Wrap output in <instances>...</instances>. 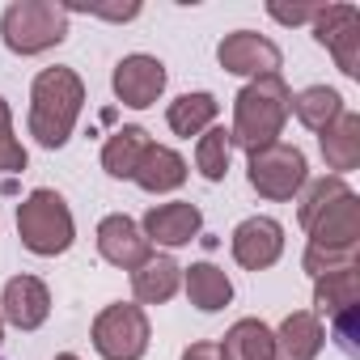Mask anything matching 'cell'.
I'll list each match as a JSON object with an SVG mask.
<instances>
[{
    "label": "cell",
    "instance_id": "6da1fadb",
    "mask_svg": "<svg viewBox=\"0 0 360 360\" xmlns=\"http://www.w3.org/2000/svg\"><path fill=\"white\" fill-rule=\"evenodd\" d=\"M85 106V81L72 68H43L30 85L26 127L43 148H64Z\"/></svg>",
    "mask_w": 360,
    "mask_h": 360
},
{
    "label": "cell",
    "instance_id": "7a4b0ae2",
    "mask_svg": "<svg viewBox=\"0 0 360 360\" xmlns=\"http://www.w3.org/2000/svg\"><path fill=\"white\" fill-rule=\"evenodd\" d=\"M288 106H292V89L280 72L242 85V94L233 98V127H229L233 148H246V157H250L267 144H280Z\"/></svg>",
    "mask_w": 360,
    "mask_h": 360
},
{
    "label": "cell",
    "instance_id": "3957f363",
    "mask_svg": "<svg viewBox=\"0 0 360 360\" xmlns=\"http://www.w3.org/2000/svg\"><path fill=\"white\" fill-rule=\"evenodd\" d=\"M18 238L30 255L39 259H56L64 250H72L77 242V221H72V208L64 204L60 191L51 187H39L30 191L22 204H18Z\"/></svg>",
    "mask_w": 360,
    "mask_h": 360
},
{
    "label": "cell",
    "instance_id": "277c9868",
    "mask_svg": "<svg viewBox=\"0 0 360 360\" xmlns=\"http://www.w3.org/2000/svg\"><path fill=\"white\" fill-rule=\"evenodd\" d=\"M0 39L13 56H43L68 39V9L56 0H13L0 13Z\"/></svg>",
    "mask_w": 360,
    "mask_h": 360
},
{
    "label": "cell",
    "instance_id": "5b68a950",
    "mask_svg": "<svg viewBox=\"0 0 360 360\" xmlns=\"http://www.w3.org/2000/svg\"><path fill=\"white\" fill-rule=\"evenodd\" d=\"M246 178L263 200L284 204V200H297L301 187L309 183V165H305V153L297 144H267V148L250 153Z\"/></svg>",
    "mask_w": 360,
    "mask_h": 360
},
{
    "label": "cell",
    "instance_id": "8992f818",
    "mask_svg": "<svg viewBox=\"0 0 360 360\" xmlns=\"http://www.w3.org/2000/svg\"><path fill=\"white\" fill-rule=\"evenodd\" d=\"M148 314L131 301H115L94 318V352L102 360H140L148 352Z\"/></svg>",
    "mask_w": 360,
    "mask_h": 360
},
{
    "label": "cell",
    "instance_id": "52a82bcc",
    "mask_svg": "<svg viewBox=\"0 0 360 360\" xmlns=\"http://www.w3.org/2000/svg\"><path fill=\"white\" fill-rule=\"evenodd\" d=\"M314 39L335 56L343 77H360V9L356 5H322L314 18Z\"/></svg>",
    "mask_w": 360,
    "mask_h": 360
},
{
    "label": "cell",
    "instance_id": "ba28073f",
    "mask_svg": "<svg viewBox=\"0 0 360 360\" xmlns=\"http://www.w3.org/2000/svg\"><path fill=\"white\" fill-rule=\"evenodd\" d=\"M217 60H221L225 72H233V77H250V81H259V77H276L280 64H284L280 47H276L267 34H255V30H233V34H225L221 47H217Z\"/></svg>",
    "mask_w": 360,
    "mask_h": 360
},
{
    "label": "cell",
    "instance_id": "9c48e42d",
    "mask_svg": "<svg viewBox=\"0 0 360 360\" xmlns=\"http://www.w3.org/2000/svg\"><path fill=\"white\" fill-rule=\"evenodd\" d=\"M110 89H115V98H119L123 106L148 110V106L165 94V64H161L157 56H144V51L123 56V60L115 64V72H110Z\"/></svg>",
    "mask_w": 360,
    "mask_h": 360
},
{
    "label": "cell",
    "instance_id": "30bf717a",
    "mask_svg": "<svg viewBox=\"0 0 360 360\" xmlns=\"http://www.w3.org/2000/svg\"><path fill=\"white\" fill-rule=\"evenodd\" d=\"M229 246H233L238 267H246V271H267V267L280 263V255H284V225L271 221V217H246V221L233 229Z\"/></svg>",
    "mask_w": 360,
    "mask_h": 360
},
{
    "label": "cell",
    "instance_id": "8fae6325",
    "mask_svg": "<svg viewBox=\"0 0 360 360\" xmlns=\"http://www.w3.org/2000/svg\"><path fill=\"white\" fill-rule=\"evenodd\" d=\"M98 255L119 271H136L153 255V242L144 238V229L131 217L115 212V217H102V225H98Z\"/></svg>",
    "mask_w": 360,
    "mask_h": 360
},
{
    "label": "cell",
    "instance_id": "7c38bea8",
    "mask_svg": "<svg viewBox=\"0 0 360 360\" xmlns=\"http://www.w3.org/2000/svg\"><path fill=\"white\" fill-rule=\"evenodd\" d=\"M140 229H144V238H148V242L178 250V246H191V242L200 238V229H204V212H200L195 204H187V200L157 204V208H148V212H144Z\"/></svg>",
    "mask_w": 360,
    "mask_h": 360
},
{
    "label": "cell",
    "instance_id": "4fadbf2b",
    "mask_svg": "<svg viewBox=\"0 0 360 360\" xmlns=\"http://www.w3.org/2000/svg\"><path fill=\"white\" fill-rule=\"evenodd\" d=\"M314 246H335V250H360V200L356 191H343L335 204H326L309 225H305Z\"/></svg>",
    "mask_w": 360,
    "mask_h": 360
},
{
    "label": "cell",
    "instance_id": "5bb4252c",
    "mask_svg": "<svg viewBox=\"0 0 360 360\" xmlns=\"http://www.w3.org/2000/svg\"><path fill=\"white\" fill-rule=\"evenodd\" d=\"M51 314V292L39 276H13L0 292V318L18 330H39Z\"/></svg>",
    "mask_w": 360,
    "mask_h": 360
},
{
    "label": "cell",
    "instance_id": "9a60e30c",
    "mask_svg": "<svg viewBox=\"0 0 360 360\" xmlns=\"http://www.w3.org/2000/svg\"><path fill=\"white\" fill-rule=\"evenodd\" d=\"M276 335V356L280 360H318L322 343H326V326L314 309H292Z\"/></svg>",
    "mask_w": 360,
    "mask_h": 360
},
{
    "label": "cell",
    "instance_id": "2e32d148",
    "mask_svg": "<svg viewBox=\"0 0 360 360\" xmlns=\"http://www.w3.org/2000/svg\"><path fill=\"white\" fill-rule=\"evenodd\" d=\"M187 161H183V153H174V148H165V144H148L144 148V157H140V165H136V174H131V183L140 187V191H148V195H165V191H178L187 183Z\"/></svg>",
    "mask_w": 360,
    "mask_h": 360
},
{
    "label": "cell",
    "instance_id": "e0dca14e",
    "mask_svg": "<svg viewBox=\"0 0 360 360\" xmlns=\"http://www.w3.org/2000/svg\"><path fill=\"white\" fill-rule=\"evenodd\" d=\"M318 144H322V161L335 178L352 174L360 165V115L356 110H343L330 127L318 131Z\"/></svg>",
    "mask_w": 360,
    "mask_h": 360
},
{
    "label": "cell",
    "instance_id": "ac0fdd59",
    "mask_svg": "<svg viewBox=\"0 0 360 360\" xmlns=\"http://www.w3.org/2000/svg\"><path fill=\"white\" fill-rule=\"evenodd\" d=\"M178 284H183V267H178L169 255H148L136 271H131V292L140 305H165Z\"/></svg>",
    "mask_w": 360,
    "mask_h": 360
},
{
    "label": "cell",
    "instance_id": "d6986e66",
    "mask_svg": "<svg viewBox=\"0 0 360 360\" xmlns=\"http://www.w3.org/2000/svg\"><path fill=\"white\" fill-rule=\"evenodd\" d=\"M183 284H187V301L204 314H217L233 301V280L217 267V263H191L183 267Z\"/></svg>",
    "mask_w": 360,
    "mask_h": 360
},
{
    "label": "cell",
    "instance_id": "ffe728a7",
    "mask_svg": "<svg viewBox=\"0 0 360 360\" xmlns=\"http://www.w3.org/2000/svg\"><path fill=\"white\" fill-rule=\"evenodd\" d=\"M217 110H221V102H217L208 89H200V94H183V98H174V102H169V110H165V123H169V131H174V136L191 140V136H204L208 127H217Z\"/></svg>",
    "mask_w": 360,
    "mask_h": 360
},
{
    "label": "cell",
    "instance_id": "44dd1931",
    "mask_svg": "<svg viewBox=\"0 0 360 360\" xmlns=\"http://www.w3.org/2000/svg\"><path fill=\"white\" fill-rule=\"evenodd\" d=\"M225 360H276V335L259 318H238L221 343Z\"/></svg>",
    "mask_w": 360,
    "mask_h": 360
},
{
    "label": "cell",
    "instance_id": "7402d4cb",
    "mask_svg": "<svg viewBox=\"0 0 360 360\" xmlns=\"http://www.w3.org/2000/svg\"><path fill=\"white\" fill-rule=\"evenodd\" d=\"M148 144H153V140H148V131H144V127H136V123L119 127V131L102 144V169H106L110 178H131Z\"/></svg>",
    "mask_w": 360,
    "mask_h": 360
},
{
    "label": "cell",
    "instance_id": "603a6c76",
    "mask_svg": "<svg viewBox=\"0 0 360 360\" xmlns=\"http://www.w3.org/2000/svg\"><path fill=\"white\" fill-rule=\"evenodd\" d=\"M343 110H347V106H343V94L330 89V85H309V89H301V94H292V106H288V115H297L309 131L330 127Z\"/></svg>",
    "mask_w": 360,
    "mask_h": 360
},
{
    "label": "cell",
    "instance_id": "cb8c5ba5",
    "mask_svg": "<svg viewBox=\"0 0 360 360\" xmlns=\"http://www.w3.org/2000/svg\"><path fill=\"white\" fill-rule=\"evenodd\" d=\"M314 305H318V314H326V322L343 309H356L360 305V267L314 280Z\"/></svg>",
    "mask_w": 360,
    "mask_h": 360
},
{
    "label": "cell",
    "instance_id": "d4e9b609",
    "mask_svg": "<svg viewBox=\"0 0 360 360\" xmlns=\"http://www.w3.org/2000/svg\"><path fill=\"white\" fill-rule=\"evenodd\" d=\"M229 157H233V136L225 127H208L195 140V169L208 178V183H221L229 174Z\"/></svg>",
    "mask_w": 360,
    "mask_h": 360
},
{
    "label": "cell",
    "instance_id": "484cf974",
    "mask_svg": "<svg viewBox=\"0 0 360 360\" xmlns=\"http://www.w3.org/2000/svg\"><path fill=\"white\" fill-rule=\"evenodd\" d=\"M343 191H352L343 178H335V174H326V178H314V183H305L301 187V195H297V221H301V229L326 208V204H335Z\"/></svg>",
    "mask_w": 360,
    "mask_h": 360
},
{
    "label": "cell",
    "instance_id": "4316f807",
    "mask_svg": "<svg viewBox=\"0 0 360 360\" xmlns=\"http://www.w3.org/2000/svg\"><path fill=\"white\" fill-rule=\"evenodd\" d=\"M356 259H360V250H335V246H305V255H301V267L314 276V280H322V276H335V271H347V267H356Z\"/></svg>",
    "mask_w": 360,
    "mask_h": 360
},
{
    "label": "cell",
    "instance_id": "83f0119b",
    "mask_svg": "<svg viewBox=\"0 0 360 360\" xmlns=\"http://www.w3.org/2000/svg\"><path fill=\"white\" fill-rule=\"evenodd\" d=\"M26 148H22V140L13 136V110H9V102L0 98V174H22L26 169Z\"/></svg>",
    "mask_w": 360,
    "mask_h": 360
},
{
    "label": "cell",
    "instance_id": "f1b7e54d",
    "mask_svg": "<svg viewBox=\"0 0 360 360\" xmlns=\"http://www.w3.org/2000/svg\"><path fill=\"white\" fill-rule=\"evenodd\" d=\"M356 326H360V305L330 318V339H335V343L343 347V356H352V360L360 356V347H356Z\"/></svg>",
    "mask_w": 360,
    "mask_h": 360
},
{
    "label": "cell",
    "instance_id": "f546056e",
    "mask_svg": "<svg viewBox=\"0 0 360 360\" xmlns=\"http://www.w3.org/2000/svg\"><path fill=\"white\" fill-rule=\"evenodd\" d=\"M68 13L72 9H81V13H94V18H106V22H131V18H140V5L131 0V5H64Z\"/></svg>",
    "mask_w": 360,
    "mask_h": 360
},
{
    "label": "cell",
    "instance_id": "4dcf8cb0",
    "mask_svg": "<svg viewBox=\"0 0 360 360\" xmlns=\"http://www.w3.org/2000/svg\"><path fill=\"white\" fill-rule=\"evenodd\" d=\"M318 9H322V5H301V9H284V5H267V13H271L276 22H284V26H301V22H314V18H318Z\"/></svg>",
    "mask_w": 360,
    "mask_h": 360
},
{
    "label": "cell",
    "instance_id": "1f68e13d",
    "mask_svg": "<svg viewBox=\"0 0 360 360\" xmlns=\"http://www.w3.org/2000/svg\"><path fill=\"white\" fill-rule=\"evenodd\" d=\"M183 360H225V352H221L217 339H200V343H191V347L183 352Z\"/></svg>",
    "mask_w": 360,
    "mask_h": 360
},
{
    "label": "cell",
    "instance_id": "d6a6232c",
    "mask_svg": "<svg viewBox=\"0 0 360 360\" xmlns=\"http://www.w3.org/2000/svg\"><path fill=\"white\" fill-rule=\"evenodd\" d=\"M56 360H81V356H72V352H60V356H56Z\"/></svg>",
    "mask_w": 360,
    "mask_h": 360
},
{
    "label": "cell",
    "instance_id": "836d02e7",
    "mask_svg": "<svg viewBox=\"0 0 360 360\" xmlns=\"http://www.w3.org/2000/svg\"><path fill=\"white\" fill-rule=\"evenodd\" d=\"M0 343H5V318H0Z\"/></svg>",
    "mask_w": 360,
    "mask_h": 360
}]
</instances>
